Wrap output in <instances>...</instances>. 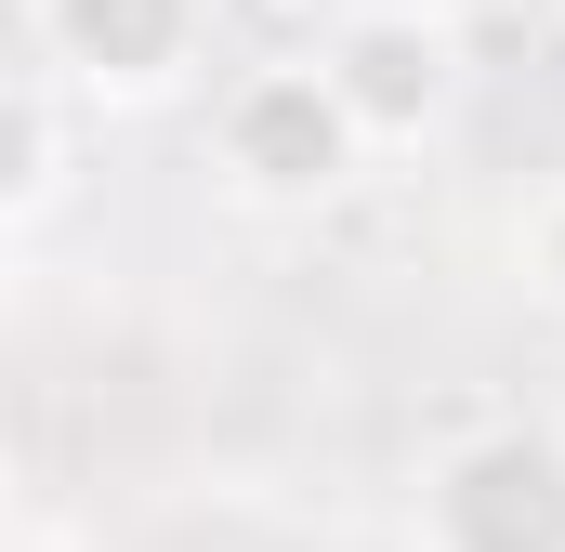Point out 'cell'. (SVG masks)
Listing matches in <instances>:
<instances>
[{"mask_svg": "<svg viewBox=\"0 0 565 552\" xmlns=\"http://www.w3.org/2000/svg\"><path fill=\"white\" fill-rule=\"evenodd\" d=\"M0 289H13V224H0Z\"/></svg>", "mask_w": 565, "mask_h": 552, "instance_id": "7", "label": "cell"}, {"mask_svg": "<svg viewBox=\"0 0 565 552\" xmlns=\"http://www.w3.org/2000/svg\"><path fill=\"white\" fill-rule=\"evenodd\" d=\"M316 66H329V93L355 106V132H369V158H382V145H434L447 119H460L473 40H460L447 0H342L329 40H316Z\"/></svg>", "mask_w": 565, "mask_h": 552, "instance_id": "3", "label": "cell"}, {"mask_svg": "<svg viewBox=\"0 0 565 552\" xmlns=\"http://www.w3.org/2000/svg\"><path fill=\"white\" fill-rule=\"evenodd\" d=\"M408 552H565V421H473L408 487Z\"/></svg>", "mask_w": 565, "mask_h": 552, "instance_id": "2", "label": "cell"}, {"mask_svg": "<svg viewBox=\"0 0 565 552\" xmlns=\"http://www.w3.org/2000/svg\"><path fill=\"white\" fill-rule=\"evenodd\" d=\"M26 26L93 106H171L211 53V0H26Z\"/></svg>", "mask_w": 565, "mask_h": 552, "instance_id": "4", "label": "cell"}, {"mask_svg": "<svg viewBox=\"0 0 565 552\" xmlns=\"http://www.w3.org/2000/svg\"><path fill=\"white\" fill-rule=\"evenodd\" d=\"M53 184H66V132H53V106H40L26 79H0V224H26Z\"/></svg>", "mask_w": 565, "mask_h": 552, "instance_id": "5", "label": "cell"}, {"mask_svg": "<svg viewBox=\"0 0 565 552\" xmlns=\"http://www.w3.org/2000/svg\"><path fill=\"white\" fill-rule=\"evenodd\" d=\"M211 171L250 198V211H329L355 171H369V132L355 106L329 93L316 53H277V66H237L224 106H211Z\"/></svg>", "mask_w": 565, "mask_h": 552, "instance_id": "1", "label": "cell"}, {"mask_svg": "<svg viewBox=\"0 0 565 552\" xmlns=\"http://www.w3.org/2000/svg\"><path fill=\"white\" fill-rule=\"evenodd\" d=\"M513 276H526V289L565 316V184H540V211L513 224Z\"/></svg>", "mask_w": 565, "mask_h": 552, "instance_id": "6", "label": "cell"}]
</instances>
